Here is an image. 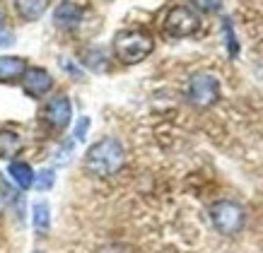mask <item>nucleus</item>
I'll list each match as a JSON object with an SVG mask.
<instances>
[{"instance_id":"obj_23","label":"nucleus","mask_w":263,"mask_h":253,"mask_svg":"<svg viewBox=\"0 0 263 253\" xmlns=\"http://www.w3.org/2000/svg\"><path fill=\"white\" fill-rule=\"evenodd\" d=\"M34 253H41V251H34Z\"/></svg>"},{"instance_id":"obj_12","label":"nucleus","mask_w":263,"mask_h":253,"mask_svg":"<svg viewBox=\"0 0 263 253\" xmlns=\"http://www.w3.org/2000/svg\"><path fill=\"white\" fill-rule=\"evenodd\" d=\"M22 152V138L12 130H0V159H12Z\"/></svg>"},{"instance_id":"obj_22","label":"nucleus","mask_w":263,"mask_h":253,"mask_svg":"<svg viewBox=\"0 0 263 253\" xmlns=\"http://www.w3.org/2000/svg\"><path fill=\"white\" fill-rule=\"evenodd\" d=\"M3 27H5V15L0 12V34H3Z\"/></svg>"},{"instance_id":"obj_3","label":"nucleus","mask_w":263,"mask_h":253,"mask_svg":"<svg viewBox=\"0 0 263 253\" xmlns=\"http://www.w3.org/2000/svg\"><path fill=\"white\" fill-rule=\"evenodd\" d=\"M210 222L222 237H237L247 224V212L234 200H217L210 205Z\"/></svg>"},{"instance_id":"obj_21","label":"nucleus","mask_w":263,"mask_h":253,"mask_svg":"<svg viewBox=\"0 0 263 253\" xmlns=\"http://www.w3.org/2000/svg\"><path fill=\"white\" fill-rule=\"evenodd\" d=\"M3 210H5V193L0 188V215H3Z\"/></svg>"},{"instance_id":"obj_6","label":"nucleus","mask_w":263,"mask_h":253,"mask_svg":"<svg viewBox=\"0 0 263 253\" xmlns=\"http://www.w3.org/2000/svg\"><path fill=\"white\" fill-rule=\"evenodd\" d=\"M70 119H72V104L65 94L53 96L46 104V109H44V121L53 130H65V128L70 126Z\"/></svg>"},{"instance_id":"obj_1","label":"nucleus","mask_w":263,"mask_h":253,"mask_svg":"<svg viewBox=\"0 0 263 253\" xmlns=\"http://www.w3.org/2000/svg\"><path fill=\"white\" fill-rule=\"evenodd\" d=\"M126 162V150L116 138H102L97 140L85 154V169L97 179H109L119 174Z\"/></svg>"},{"instance_id":"obj_9","label":"nucleus","mask_w":263,"mask_h":253,"mask_svg":"<svg viewBox=\"0 0 263 253\" xmlns=\"http://www.w3.org/2000/svg\"><path fill=\"white\" fill-rule=\"evenodd\" d=\"M27 70V61L20 55H0V82H17Z\"/></svg>"},{"instance_id":"obj_8","label":"nucleus","mask_w":263,"mask_h":253,"mask_svg":"<svg viewBox=\"0 0 263 253\" xmlns=\"http://www.w3.org/2000/svg\"><path fill=\"white\" fill-rule=\"evenodd\" d=\"M82 17H85V10H82L78 3H72V0L58 3V8L53 10V24H56L58 29H63V32L78 29L82 22Z\"/></svg>"},{"instance_id":"obj_7","label":"nucleus","mask_w":263,"mask_h":253,"mask_svg":"<svg viewBox=\"0 0 263 253\" xmlns=\"http://www.w3.org/2000/svg\"><path fill=\"white\" fill-rule=\"evenodd\" d=\"M22 87L32 99H41L53 89V77L44 68H27L22 75Z\"/></svg>"},{"instance_id":"obj_15","label":"nucleus","mask_w":263,"mask_h":253,"mask_svg":"<svg viewBox=\"0 0 263 253\" xmlns=\"http://www.w3.org/2000/svg\"><path fill=\"white\" fill-rule=\"evenodd\" d=\"M82 63L87 65V68H92V70H106V55L99 51V48H89L87 53H85V61Z\"/></svg>"},{"instance_id":"obj_17","label":"nucleus","mask_w":263,"mask_h":253,"mask_svg":"<svg viewBox=\"0 0 263 253\" xmlns=\"http://www.w3.org/2000/svg\"><path fill=\"white\" fill-rule=\"evenodd\" d=\"M191 3L200 12H205V15H213V12H217L222 8V0H191Z\"/></svg>"},{"instance_id":"obj_20","label":"nucleus","mask_w":263,"mask_h":253,"mask_svg":"<svg viewBox=\"0 0 263 253\" xmlns=\"http://www.w3.org/2000/svg\"><path fill=\"white\" fill-rule=\"evenodd\" d=\"M3 44H12V34H0V46Z\"/></svg>"},{"instance_id":"obj_4","label":"nucleus","mask_w":263,"mask_h":253,"mask_svg":"<svg viewBox=\"0 0 263 253\" xmlns=\"http://www.w3.org/2000/svg\"><path fill=\"white\" fill-rule=\"evenodd\" d=\"M186 99L191 106L196 109H210L220 102V82L215 75L210 72H196L189 80V87H186Z\"/></svg>"},{"instance_id":"obj_5","label":"nucleus","mask_w":263,"mask_h":253,"mask_svg":"<svg viewBox=\"0 0 263 253\" xmlns=\"http://www.w3.org/2000/svg\"><path fill=\"white\" fill-rule=\"evenodd\" d=\"M162 29L172 39H186V36H193L200 29V17L189 5H174L164 15Z\"/></svg>"},{"instance_id":"obj_13","label":"nucleus","mask_w":263,"mask_h":253,"mask_svg":"<svg viewBox=\"0 0 263 253\" xmlns=\"http://www.w3.org/2000/svg\"><path fill=\"white\" fill-rule=\"evenodd\" d=\"M32 222H34V229L36 234H46L51 229V207L48 203L39 200V203H34L32 207Z\"/></svg>"},{"instance_id":"obj_19","label":"nucleus","mask_w":263,"mask_h":253,"mask_svg":"<svg viewBox=\"0 0 263 253\" xmlns=\"http://www.w3.org/2000/svg\"><path fill=\"white\" fill-rule=\"evenodd\" d=\"M87 130H89V119L87 116H82V119L78 121V126H75V140H85Z\"/></svg>"},{"instance_id":"obj_10","label":"nucleus","mask_w":263,"mask_h":253,"mask_svg":"<svg viewBox=\"0 0 263 253\" xmlns=\"http://www.w3.org/2000/svg\"><path fill=\"white\" fill-rule=\"evenodd\" d=\"M15 8L24 22H36L46 12L48 0H15Z\"/></svg>"},{"instance_id":"obj_16","label":"nucleus","mask_w":263,"mask_h":253,"mask_svg":"<svg viewBox=\"0 0 263 253\" xmlns=\"http://www.w3.org/2000/svg\"><path fill=\"white\" fill-rule=\"evenodd\" d=\"M53 183H56V174H53V169H41L39 174H34V186H36L39 190H48Z\"/></svg>"},{"instance_id":"obj_14","label":"nucleus","mask_w":263,"mask_h":253,"mask_svg":"<svg viewBox=\"0 0 263 253\" xmlns=\"http://www.w3.org/2000/svg\"><path fill=\"white\" fill-rule=\"evenodd\" d=\"M222 32H224V44H227V51H230L232 58H237L239 55V44H237V36H234V29H232V20L230 17H224L222 20Z\"/></svg>"},{"instance_id":"obj_18","label":"nucleus","mask_w":263,"mask_h":253,"mask_svg":"<svg viewBox=\"0 0 263 253\" xmlns=\"http://www.w3.org/2000/svg\"><path fill=\"white\" fill-rule=\"evenodd\" d=\"M97 253H133V248H130L128 244H119V241H114V244L99 246Z\"/></svg>"},{"instance_id":"obj_2","label":"nucleus","mask_w":263,"mask_h":253,"mask_svg":"<svg viewBox=\"0 0 263 253\" xmlns=\"http://www.w3.org/2000/svg\"><path fill=\"white\" fill-rule=\"evenodd\" d=\"M155 51V39L145 29H123L114 36V53L121 63L136 65Z\"/></svg>"},{"instance_id":"obj_11","label":"nucleus","mask_w":263,"mask_h":253,"mask_svg":"<svg viewBox=\"0 0 263 253\" xmlns=\"http://www.w3.org/2000/svg\"><path fill=\"white\" fill-rule=\"evenodd\" d=\"M8 174L22 190H27V188H32L34 186V169L27 164V162H10Z\"/></svg>"}]
</instances>
